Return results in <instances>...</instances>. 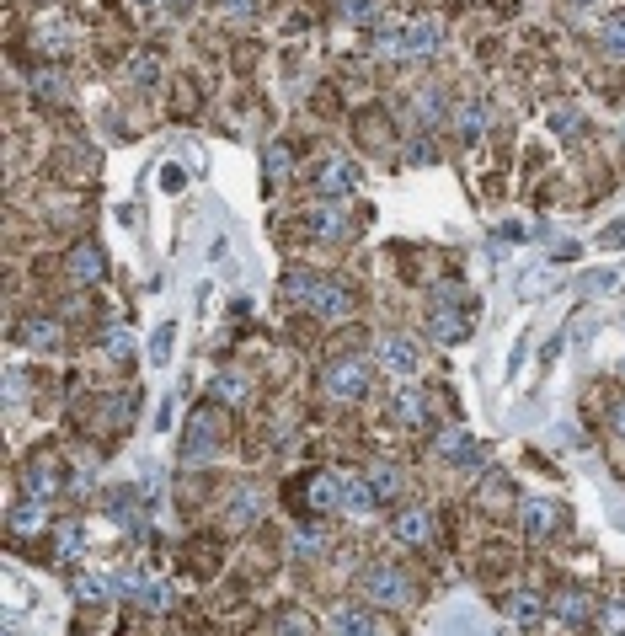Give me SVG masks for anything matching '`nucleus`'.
Instances as JSON below:
<instances>
[{"label": "nucleus", "instance_id": "15", "mask_svg": "<svg viewBox=\"0 0 625 636\" xmlns=\"http://www.w3.org/2000/svg\"><path fill=\"white\" fill-rule=\"evenodd\" d=\"M305 508H316V514H326V508H342V476H332V471L305 476Z\"/></svg>", "mask_w": 625, "mask_h": 636}, {"label": "nucleus", "instance_id": "22", "mask_svg": "<svg viewBox=\"0 0 625 636\" xmlns=\"http://www.w3.org/2000/svg\"><path fill=\"white\" fill-rule=\"evenodd\" d=\"M102 353H107L113 364H129V359H134V332L123 327V321H113V327L102 332Z\"/></svg>", "mask_w": 625, "mask_h": 636}, {"label": "nucleus", "instance_id": "6", "mask_svg": "<svg viewBox=\"0 0 625 636\" xmlns=\"http://www.w3.org/2000/svg\"><path fill=\"white\" fill-rule=\"evenodd\" d=\"M374 359H380L390 375H406L412 380L417 369H423V353H417V343L412 337H401V332H390V337H380V348H374Z\"/></svg>", "mask_w": 625, "mask_h": 636}, {"label": "nucleus", "instance_id": "23", "mask_svg": "<svg viewBox=\"0 0 625 636\" xmlns=\"http://www.w3.org/2000/svg\"><path fill=\"white\" fill-rule=\"evenodd\" d=\"M230 519H236V524H257L262 519L257 487H236V492H230Z\"/></svg>", "mask_w": 625, "mask_h": 636}, {"label": "nucleus", "instance_id": "27", "mask_svg": "<svg viewBox=\"0 0 625 636\" xmlns=\"http://www.w3.org/2000/svg\"><path fill=\"white\" fill-rule=\"evenodd\" d=\"M289 546H294V556H321L326 551V530H321V524H300Z\"/></svg>", "mask_w": 625, "mask_h": 636}, {"label": "nucleus", "instance_id": "42", "mask_svg": "<svg viewBox=\"0 0 625 636\" xmlns=\"http://www.w3.org/2000/svg\"><path fill=\"white\" fill-rule=\"evenodd\" d=\"M572 6H593V0H572Z\"/></svg>", "mask_w": 625, "mask_h": 636}, {"label": "nucleus", "instance_id": "10", "mask_svg": "<svg viewBox=\"0 0 625 636\" xmlns=\"http://www.w3.org/2000/svg\"><path fill=\"white\" fill-rule=\"evenodd\" d=\"M390 535H396L401 546H433V535H439V519H433L428 508H401L396 524H390Z\"/></svg>", "mask_w": 625, "mask_h": 636}, {"label": "nucleus", "instance_id": "39", "mask_svg": "<svg viewBox=\"0 0 625 636\" xmlns=\"http://www.w3.org/2000/svg\"><path fill=\"white\" fill-rule=\"evenodd\" d=\"M604 246H625V220H620V225H609V230H604Z\"/></svg>", "mask_w": 625, "mask_h": 636}, {"label": "nucleus", "instance_id": "12", "mask_svg": "<svg viewBox=\"0 0 625 636\" xmlns=\"http://www.w3.org/2000/svg\"><path fill=\"white\" fill-rule=\"evenodd\" d=\"M305 225H310V236L326 241V246H337V241H348V236H353V225H348V214H342V204L310 209V214H305Z\"/></svg>", "mask_w": 625, "mask_h": 636}, {"label": "nucleus", "instance_id": "25", "mask_svg": "<svg viewBox=\"0 0 625 636\" xmlns=\"http://www.w3.org/2000/svg\"><path fill=\"white\" fill-rule=\"evenodd\" d=\"M316 284H321V273H310V268H289V278H284V294H289V300H300V305H310V294H316Z\"/></svg>", "mask_w": 625, "mask_h": 636}, {"label": "nucleus", "instance_id": "16", "mask_svg": "<svg viewBox=\"0 0 625 636\" xmlns=\"http://www.w3.org/2000/svg\"><path fill=\"white\" fill-rule=\"evenodd\" d=\"M364 482L374 487V498H380V503H396L401 492H406V476H401V465H390V460H369Z\"/></svg>", "mask_w": 625, "mask_h": 636}, {"label": "nucleus", "instance_id": "38", "mask_svg": "<svg viewBox=\"0 0 625 636\" xmlns=\"http://www.w3.org/2000/svg\"><path fill=\"white\" fill-rule=\"evenodd\" d=\"M150 353H155V364H161L166 353H171V327H161V332H155V343H150Z\"/></svg>", "mask_w": 625, "mask_h": 636}, {"label": "nucleus", "instance_id": "5", "mask_svg": "<svg viewBox=\"0 0 625 636\" xmlns=\"http://www.w3.org/2000/svg\"><path fill=\"white\" fill-rule=\"evenodd\" d=\"M353 188H358L353 161H342V155H326L321 172H316V193L326 198V204H342V198H353Z\"/></svg>", "mask_w": 625, "mask_h": 636}, {"label": "nucleus", "instance_id": "40", "mask_svg": "<svg viewBox=\"0 0 625 636\" xmlns=\"http://www.w3.org/2000/svg\"><path fill=\"white\" fill-rule=\"evenodd\" d=\"M609 626L625 631V604H609Z\"/></svg>", "mask_w": 625, "mask_h": 636}, {"label": "nucleus", "instance_id": "35", "mask_svg": "<svg viewBox=\"0 0 625 636\" xmlns=\"http://www.w3.org/2000/svg\"><path fill=\"white\" fill-rule=\"evenodd\" d=\"M273 636H316V626H310L305 615H284V620L273 626Z\"/></svg>", "mask_w": 625, "mask_h": 636}, {"label": "nucleus", "instance_id": "28", "mask_svg": "<svg viewBox=\"0 0 625 636\" xmlns=\"http://www.w3.org/2000/svg\"><path fill=\"white\" fill-rule=\"evenodd\" d=\"M417 123H444V91L439 86H428V91H417Z\"/></svg>", "mask_w": 625, "mask_h": 636}, {"label": "nucleus", "instance_id": "13", "mask_svg": "<svg viewBox=\"0 0 625 636\" xmlns=\"http://www.w3.org/2000/svg\"><path fill=\"white\" fill-rule=\"evenodd\" d=\"M428 337L433 343H444V348H455V343H465V337H471V316H465V310H455V305H439L428 316Z\"/></svg>", "mask_w": 625, "mask_h": 636}, {"label": "nucleus", "instance_id": "2", "mask_svg": "<svg viewBox=\"0 0 625 636\" xmlns=\"http://www.w3.org/2000/svg\"><path fill=\"white\" fill-rule=\"evenodd\" d=\"M321 385L332 401H364L369 396V364L353 359V353H337V359L321 369Z\"/></svg>", "mask_w": 625, "mask_h": 636}, {"label": "nucleus", "instance_id": "1", "mask_svg": "<svg viewBox=\"0 0 625 636\" xmlns=\"http://www.w3.org/2000/svg\"><path fill=\"white\" fill-rule=\"evenodd\" d=\"M358 588H364V599L374 604V610H401V604L412 599V583H406V572H401V567H390V562L364 567Z\"/></svg>", "mask_w": 625, "mask_h": 636}, {"label": "nucleus", "instance_id": "19", "mask_svg": "<svg viewBox=\"0 0 625 636\" xmlns=\"http://www.w3.org/2000/svg\"><path fill=\"white\" fill-rule=\"evenodd\" d=\"M22 337H27V343H33L38 353H54L59 343H65V327H59L54 316H33V321L22 327Z\"/></svg>", "mask_w": 625, "mask_h": 636}, {"label": "nucleus", "instance_id": "4", "mask_svg": "<svg viewBox=\"0 0 625 636\" xmlns=\"http://www.w3.org/2000/svg\"><path fill=\"white\" fill-rule=\"evenodd\" d=\"M326 626H332V636H390L385 615L380 610H364V604H337Z\"/></svg>", "mask_w": 625, "mask_h": 636}, {"label": "nucleus", "instance_id": "7", "mask_svg": "<svg viewBox=\"0 0 625 636\" xmlns=\"http://www.w3.org/2000/svg\"><path fill=\"white\" fill-rule=\"evenodd\" d=\"M65 273H70V284H102V278H107L102 246L97 241H75L70 257H65Z\"/></svg>", "mask_w": 625, "mask_h": 636}, {"label": "nucleus", "instance_id": "26", "mask_svg": "<svg viewBox=\"0 0 625 636\" xmlns=\"http://www.w3.org/2000/svg\"><path fill=\"white\" fill-rule=\"evenodd\" d=\"M540 610H545V604L535 594H524V588H519V594H508V615L519 620V626H540Z\"/></svg>", "mask_w": 625, "mask_h": 636}, {"label": "nucleus", "instance_id": "18", "mask_svg": "<svg viewBox=\"0 0 625 636\" xmlns=\"http://www.w3.org/2000/svg\"><path fill=\"white\" fill-rule=\"evenodd\" d=\"M43 524H49V508H43L38 498H27V503H17L11 508V535H43Z\"/></svg>", "mask_w": 625, "mask_h": 636}, {"label": "nucleus", "instance_id": "29", "mask_svg": "<svg viewBox=\"0 0 625 636\" xmlns=\"http://www.w3.org/2000/svg\"><path fill=\"white\" fill-rule=\"evenodd\" d=\"M396 417L417 428V423L428 417V396H423V391H401V396H396Z\"/></svg>", "mask_w": 625, "mask_h": 636}, {"label": "nucleus", "instance_id": "24", "mask_svg": "<svg viewBox=\"0 0 625 636\" xmlns=\"http://www.w3.org/2000/svg\"><path fill=\"white\" fill-rule=\"evenodd\" d=\"M455 123L465 139H481V129H487V102H455Z\"/></svg>", "mask_w": 625, "mask_h": 636}, {"label": "nucleus", "instance_id": "36", "mask_svg": "<svg viewBox=\"0 0 625 636\" xmlns=\"http://www.w3.org/2000/svg\"><path fill=\"white\" fill-rule=\"evenodd\" d=\"M551 129H556V134H577V129H583V113H572V107H556V113H551Z\"/></svg>", "mask_w": 625, "mask_h": 636}, {"label": "nucleus", "instance_id": "33", "mask_svg": "<svg viewBox=\"0 0 625 636\" xmlns=\"http://www.w3.org/2000/svg\"><path fill=\"white\" fill-rule=\"evenodd\" d=\"M214 11L230 22H257V0H214Z\"/></svg>", "mask_w": 625, "mask_h": 636}, {"label": "nucleus", "instance_id": "31", "mask_svg": "<svg viewBox=\"0 0 625 636\" xmlns=\"http://www.w3.org/2000/svg\"><path fill=\"white\" fill-rule=\"evenodd\" d=\"M599 43H604L609 54H625V11H615V17L599 27Z\"/></svg>", "mask_w": 625, "mask_h": 636}, {"label": "nucleus", "instance_id": "11", "mask_svg": "<svg viewBox=\"0 0 625 636\" xmlns=\"http://www.w3.org/2000/svg\"><path fill=\"white\" fill-rule=\"evenodd\" d=\"M214 433H220V423H214V401H209V407H198V412H193V423H187V433H182V455H187V460H209Z\"/></svg>", "mask_w": 625, "mask_h": 636}, {"label": "nucleus", "instance_id": "20", "mask_svg": "<svg viewBox=\"0 0 625 636\" xmlns=\"http://www.w3.org/2000/svg\"><path fill=\"white\" fill-rule=\"evenodd\" d=\"M439 43H444V27L433 22V17H423V22H412V27H406V54H417V59H423V54H433V49H439Z\"/></svg>", "mask_w": 625, "mask_h": 636}, {"label": "nucleus", "instance_id": "30", "mask_svg": "<svg viewBox=\"0 0 625 636\" xmlns=\"http://www.w3.org/2000/svg\"><path fill=\"white\" fill-rule=\"evenodd\" d=\"M129 81L134 86H155V81H161V59H155V54H134L129 59Z\"/></svg>", "mask_w": 625, "mask_h": 636}, {"label": "nucleus", "instance_id": "3", "mask_svg": "<svg viewBox=\"0 0 625 636\" xmlns=\"http://www.w3.org/2000/svg\"><path fill=\"white\" fill-rule=\"evenodd\" d=\"M305 310H310V316H316V321H326V327H337V321H342V316H348V310H353V289L342 284V278H321Z\"/></svg>", "mask_w": 625, "mask_h": 636}, {"label": "nucleus", "instance_id": "8", "mask_svg": "<svg viewBox=\"0 0 625 636\" xmlns=\"http://www.w3.org/2000/svg\"><path fill=\"white\" fill-rule=\"evenodd\" d=\"M556 524H561V508H556L551 498H524V503H519V530H524L529 540H551Z\"/></svg>", "mask_w": 625, "mask_h": 636}, {"label": "nucleus", "instance_id": "32", "mask_svg": "<svg viewBox=\"0 0 625 636\" xmlns=\"http://www.w3.org/2000/svg\"><path fill=\"white\" fill-rule=\"evenodd\" d=\"M75 599H81V604H102L107 599V583L97 578V572H81V578H75Z\"/></svg>", "mask_w": 625, "mask_h": 636}, {"label": "nucleus", "instance_id": "17", "mask_svg": "<svg viewBox=\"0 0 625 636\" xmlns=\"http://www.w3.org/2000/svg\"><path fill=\"white\" fill-rule=\"evenodd\" d=\"M246 396H252V385H246V375H236V369L214 375V385H209V401H220V407H241Z\"/></svg>", "mask_w": 625, "mask_h": 636}, {"label": "nucleus", "instance_id": "9", "mask_svg": "<svg viewBox=\"0 0 625 636\" xmlns=\"http://www.w3.org/2000/svg\"><path fill=\"white\" fill-rule=\"evenodd\" d=\"M551 615L567 620V626H588V620L599 615V599H593L588 588H556V594H551Z\"/></svg>", "mask_w": 625, "mask_h": 636}, {"label": "nucleus", "instance_id": "37", "mask_svg": "<svg viewBox=\"0 0 625 636\" xmlns=\"http://www.w3.org/2000/svg\"><path fill=\"white\" fill-rule=\"evenodd\" d=\"M145 604H150V610H171V588H166L161 578H150V588H145Z\"/></svg>", "mask_w": 625, "mask_h": 636}, {"label": "nucleus", "instance_id": "21", "mask_svg": "<svg viewBox=\"0 0 625 636\" xmlns=\"http://www.w3.org/2000/svg\"><path fill=\"white\" fill-rule=\"evenodd\" d=\"M439 455L455 460V465H476V439L465 428H444L439 433Z\"/></svg>", "mask_w": 625, "mask_h": 636}, {"label": "nucleus", "instance_id": "34", "mask_svg": "<svg viewBox=\"0 0 625 636\" xmlns=\"http://www.w3.org/2000/svg\"><path fill=\"white\" fill-rule=\"evenodd\" d=\"M33 91H38V102H59V97H65V81H59L54 70H38L33 75Z\"/></svg>", "mask_w": 625, "mask_h": 636}, {"label": "nucleus", "instance_id": "41", "mask_svg": "<svg viewBox=\"0 0 625 636\" xmlns=\"http://www.w3.org/2000/svg\"><path fill=\"white\" fill-rule=\"evenodd\" d=\"M609 423H615V428L625 433V401H620V407H615V412H609Z\"/></svg>", "mask_w": 625, "mask_h": 636}, {"label": "nucleus", "instance_id": "14", "mask_svg": "<svg viewBox=\"0 0 625 636\" xmlns=\"http://www.w3.org/2000/svg\"><path fill=\"white\" fill-rule=\"evenodd\" d=\"M22 492L27 498H38V503H49L54 492H59V471H54V460H43V455H33L22 465Z\"/></svg>", "mask_w": 625, "mask_h": 636}]
</instances>
